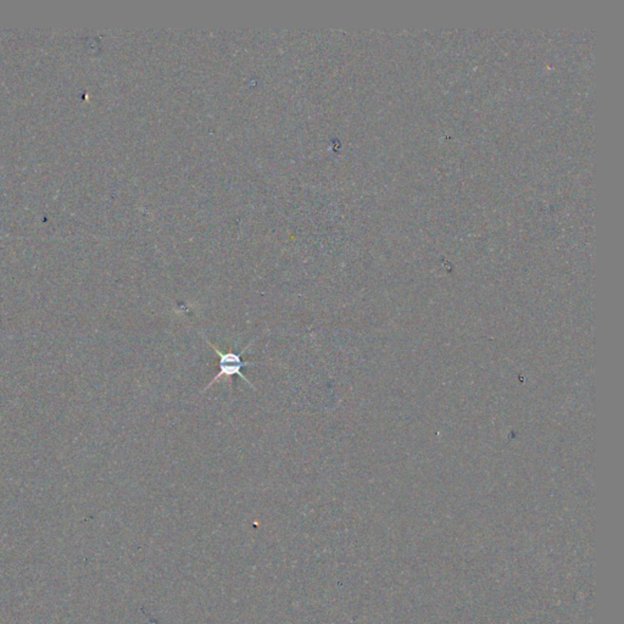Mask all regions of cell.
I'll list each match as a JSON object with an SVG mask.
<instances>
[{
    "label": "cell",
    "mask_w": 624,
    "mask_h": 624,
    "mask_svg": "<svg viewBox=\"0 0 624 624\" xmlns=\"http://www.w3.org/2000/svg\"><path fill=\"white\" fill-rule=\"evenodd\" d=\"M204 339L208 344L210 345L212 349L215 350L216 354L219 355V372H217V375L214 377V380H211L210 383L205 387L201 393H205L206 390L210 389L212 385L217 383V382L222 380V378H228V380H230L232 377H235V376H237V377H240L242 380L246 382V383L250 385L251 389L256 390L255 389L254 385H253V383L243 375V372H242V370L245 369V367H248V366L261 365V364L269 362V361H243V360H242V355L244 354L245 351L249 349L250 345L254 343L256 338L251 340L249 344L246 345L244 349L242 350L240 353H233V351L224 353V351H221L217 346H215L212 343H210V340L208 339L205 335Z\"/></svg>",
    "instance_id": "obj_1"
},
{
    "label": "cell",
    "mask_w": 624,
    "mask_h": 624,
    "mask_svg": "<svg viewBox=\"0 0 624 624\" xmlns=\"http://www.w3.org/2000/svg\"><path fill=\"white\" fill-rule=\"evenodd\" d=\"M6 237H10V235H4V237H0V239H3V238H6Z\"/></svg>",
    "instance_id": "obj_2"
}]
</instances>
